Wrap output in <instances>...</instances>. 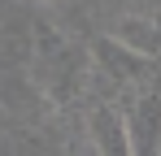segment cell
Returning a JSON list of instances; mask_svg holds the SVG:
<instances>
[{"mask_svg": "<svg viewBox=\"0 0 161 156\" xmlns=\"http://www.w3.org/2000/svg\"><path fill=\"white\" fill-rule=\"evenodd\" d=\"M31 56H35V70H39L44 82H48V91L65 96L70 82H74V74H79L65 35H61L57 26H48V22H35V52H31Z\"/></svg>", "mask_w": 161, "mask_h": 156, "instance_id": "1", "label": "cell"}, {"mask_svg": "<svg viewBox=\"0 0 161 156\" xmlns=\"http://www.w3.org/2000/svg\"><path fill=\"white\" fill-rule=\"evenodd\" d=\"M87 134L96 156H135L131 152V130H126V113L118 104H96L87 113Z\"/></svg>", "mask_w": 161, "mask_h": 156, "instance_id": "2", "label": "cell"}, {"mask_svg": "<svg viewBox=\"0 0 161 156\" xmlns=\"http://www.w3.org/2000/svg\"><path fill=\"white\" fill-rule=\"evenodd\" d=\"M135 156H161V91H144L139 104L126 113Z\"/></svg>", "mask_w": 161, "mask_h": 156, "instance_id": "3", "label": "cell"}, {"mask_svg": "<svg viewBox=\"0 0 161 156\" xmlns=\"http://www.w3.org/2000/svg\"><path fill=\"white\" fill-rule=\"evenodd\" d=\"M92 56H96V65H100L109 78H118V82H135V78H144V70H148V61H144L139 52H131L126 44H118L113 35H100V39L92 44Z\"/></svg>", "mask_w": 161, "mask_h": 156, "instance_id": "4", "label": "cell"}, {"mask_svg": "<svg viewBox=\"0 0 161 156\" xmlns=\"http://www.w3.org/2000/svg\"><path fill=\"white\" fill-rule=\"evenodd\" d=\"M109 35H113L118 44H126L131 52H139L144 61L161 52V26L153 22V18H139V13H131V18H122V22L113 26Z\"/></svg>", "mask_w": 161, "mask_h": 156, "instance_id": "5", "label": "cell"}, {"mask_svg": "<svg viewBox=\"0 0 161 156\" xmlns=\"http://www.w3.org/2000/svg\"><path fill=\"white\" fill-rule=\"evenodd\" d=\"M44 4H57V0H44Z\"/></svg>", "mask_w": 161, "mask_h": 156, "instance_id": "6", "label": "cell"}]
</instances>
